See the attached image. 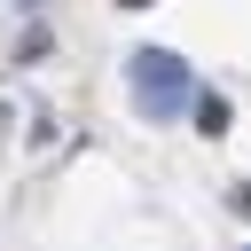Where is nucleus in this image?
Instances as JSON below:
<instances>
[{"label": "nucleus", "mask_w": 251, "mask_h": 251, "mask_svg": "<svg viewBox=\"0 0 251 251\" xmlns=\"http://www.w3.org/2000/svg\"><path fill=\"white\" fill-rule=\"evenodd\" d=\"M126 71H133V94H141V110H149V118H173V110H188V94H196L188 63H173L165 47H141Z\"/></svg>", "instance_id": "1"}, {"label": "nucleus", "mask_w": 251, "mask_h": 251, "mask_svg": "<svg viewBox=\"0 0 251 251\" xmlns=\"http://www.w3.org/2000/svg\"><path fill=\"white\" fill-rule=\"evenodd\" d=\"M126 8H149V0H126Z\"/></svg>", "instance_id": "2"}]
</instances>
